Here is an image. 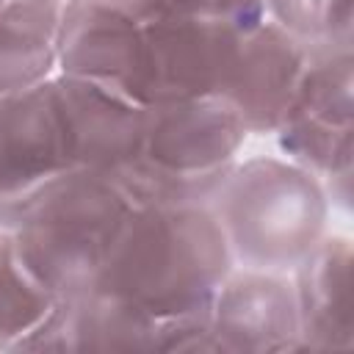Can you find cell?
Segmentation results:
<instances>
[{"label":"cell","mask_w":354,"mask_h":354,"mask_svg":"<svg viewBox=\"0 0 354 354\" xmlns=\"http://www.w3.org/2000/svg\"><path fill=\"white\" fill-rule=\"evenodd\" d=\"M144 108L80 77L50 75L0 105V230L19 227L80 174L116 177L136 155Z\"/></svg>","instance_id":"cell-1"},{"label":"cell","mask_w":354,"mask_h":354,"mask_svg":"<svg viewBox=\"0 0 354 354\" xmlns=\"http://www.w3.org/2000/svg\"><path fill=\"white\" fill-rule=\"evenodd\" d=\"M243 30L216 19L133 22L108 8L64 3L58 69L141 108L221 97L238 64Z\"/></svg>","instance_id":"cell-2"},{"label":"cell","mask_w":354,"mask_h":354,"mask_svg":"<svg viewBox=\"0 0 354 354\" xmlns=\"http://www.w3.org/2000/svg\"><path fill=\"white\" fill-rule=\"evenodd\" d=\"M232 263L207 205H133L91 290L166 324L205 315Z\"/></svg>","instance_id":"cell-3"},{"label":"cell","mask_w":354,"mask_h":354,"mask_svg":"<svg viewBox=\"0 0 354 354\" xmlns=\"http://www.w3.org/2000/svg\"><path fill=\"white\" fill-rule=\"evenodd\" d=\"M235 263L285 274L324 238L329 199L318 177L279 158L235 163L207 202Z\"/></svg>","instance_id":"cell-4"},{"label":"cell","mask_w":354,"mask_h":354,"mask_svg":"<svg viewBox=\"0 0 354 354\" xmlns=\"http://www.w3.org/2000/svg\"><path fill=\"white\" fill-rule=\"evenodd\" d=\"M246 136L221 97L144 108L138 149L113 180L136 205H207L238 163Z\"/></svg>","instance_id":"cell-5"},{"label":"cell","mask_w":354,"mask_h":354,"mask_svg":"<svg viewBox=\"0 0 354 354\" xmlns=\"http://www.w3.org/2000/svg\"><path fill=\"white\" fill-rule=\"evenodd\" d=\"M133 199L108 174H80L55 188L19 227L17 246L61 299L91 290Z\"/></svg>","instance_id":"cell-6"},{"label":"cell","mask_w":354,"mask_h":354,"mask_svg":"<svg viewBox=\"0 0 354 354\" xmlns=\"http://www.w3.org/2000/svg\"><path fill=\"white\" fill-rule=\"evenodd\" d=\"M354 53H310L301 83L279 122L277 144L290 163L321 180L329 205L351 207Z\"/></svg>","instance_id":"cell-7"},{"label":"cell","mask_w":354,"mask_h":354,"mask_svg":"<svg viewBox=\"0 0 354 354\" xmlns=\"http://www.w3.org/2000/svg\"><path fill=\"white\" fill-rule=\"evenodd\" d=\"M207 332L210 348L224 354L299 351L293 285L271 271H230L210 301Z\"/></svg>","instance_id":"cell-8"},{"label":"cell","mask_w":354,"mask_h":354,"mask_svg":"<svg viewBox=\"0 0 354 354\" xmlns=\"http://www.w3.org/2000/svg\"><path fill=\"white\" fill-rule=\"evenodd\" d=\"M307 64V47L277 22L266 19L243 33L238 64L221 100L235 108L246 133H274L301 83Z\"/></svg>","instance_id":"cell-9"},{"label":"cell","mask_w":354,"mask_h":354,"mask_svg":"<svg viewBox=\"0 0 354 354\" xmlns=\"http://www.w3.org/2000/svg\"><path fill=\"white\" fill-rule=\"evenodd\" d=\"M351 243L343 235H324L293 268L299 313V351H351Z\"/></svg>","instance_id":"cell-10"},{"label":"cell","mask_w":354,"mask_h":354,"mask_svg":"<svg viewBox=\"0 0 354 354\" xmlns=\"http://www.w3.org/2000/svg\"><path fill=\"white\" fill-rule=\"evenodd\" d=\"M25 351H160V324L100 290L66 299Z\"/></svg>","instance_id":"cell-11"},{"label":"cell","mask_w":354,"mask_h":354,"mask_svg":"<svg viewBox=\"0 0 354 354\" xmlns=\"http://www.w3.org/2000/svg\"><path fill=\"white\" fill-rule=\"evenodd\" d=\"M66 0L0 3V105L39 86L58 66V33Z\"/></svg>","instance_id":"cell-12"},{"label":"cell","mask_w":354,"mask_h":354,"mask_svg":"<svg viewBox=\"0 0 354 354\" xmlns=\"http://www.w3.org/2000/svg\"><path fill=\"white\" fill-rule=\"evenodd\" d=\"M64 301L22 257L11 230H0V351H25Z\"/></svg>","instance_id":"cell-13"},{"label":"cell","mask_w":354,"mask_h":354,"mask_svg":"<svg viewBox=\"0 0 354 354\" xmlns=\"http://www.w3.org/2000/svg\"><path fill=\"white\" fill-rule=\"evenodd\" d=\"M266 14L307 53L351 50L354 44L351 0H266Z\"/></svg>","instance_id":"cell-14"},{"label":"cell","mask_w":354,"mask_h":354,"mask_svg":"<svg viewBox=\"0 0 354 354\" xmlns=\"http://www.w3.org/2000/svg\"><path fill=\"white\" fill-rule=\"evenodd\" d=\"M0 3H3V0H0Z\"/></svg>","instance_id":"cell-15"}]
</instances>
